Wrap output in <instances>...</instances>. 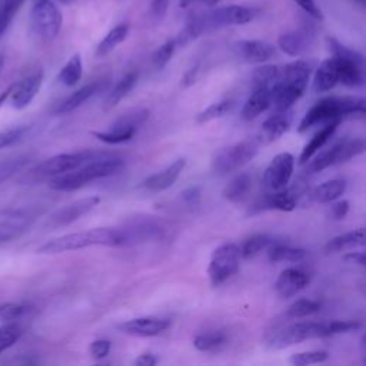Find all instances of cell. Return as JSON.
Here are the masks:
<instances>
[{
    "mask_svg": "<svg viewBox=\"0 0 366 366\" xmlns=\"http://www.w3.org/2000/svg\"><path fill=\"white\" fill-rule=\"evenodd\" d=\"M63 17L53 0L33 1L31 27L43 40H53L61 29Z\"/></svg>",
    "mask_w": 366,
    "mask_h": 366,
    "instance_id": "cell-9",
    "label": "cell"
},
{
    "mask_svg": "<svg viewBox=\"0 0 366 366\" xmlns=\"http://www.w3.org/2000/svg\"><path fill=\"white\" fill-rule=\"evenodd\" d=\"M3 67H4V56H3V54H0V73H1Z\"/></svg>",
    "mask_w": 366,
    "mask_h": 366,
    "instance_id": "cell-57",
    "label": "cell"
},
{
    "mask_svg": "<svg viewBox=\"0 0 366 366\" xmlns=\"http://www.w3.org/2000/svg\"><path fill=\"white\" fill-rule=\"evenodd\" d=\"M170 326V320L154 317V316H143L130 319L127 322H123L117 327L130 336H139V337H152L163 333Z\"/></svg>",
    "mask_w": 366,
    "mask_h": 366,
    "instance_id": "cell-14",
    "label": "cell"
},
{
    "mask_svg": "<svg viewBox=\"0 0 366 366\" xmlns=\"http://www.w3.org/2000/svg\"><path fill=\"white\" fill-rule=\"evenodd\" d=\"M310 64L305 60H295L279 69V79L272 89V103L274 112L289 110L297 102L309 83Z\"/></svg>",
    "mask_w": 366,
    "mask_h": 366,
    "instance_id": "cell-2",
    "label": "cell"
},
{
    "mask_svg": "<svg viewBox=\"0 0 366 366\" xmlns=\"http://www.w3.org/2000/svg\"><path fill=\"white\" fill-rule=\"evenodd\" d=\"M327 359L326 350H310V352H300L290 356L289 362L295 366H307L315 363H322Z\"/></svg>",
    "mask_w": 366,
    "mask_h": 366,
    "instance_id": "cell-40",
    "label": "cell"
},
{
    "mask_svg": "<svg viewBox=\"0 0 366 366\" xmlns=\"http://www.w3.org/2000/svg\"><path fill=\"white\" fill-rule=\"evenodd\" d=\"M339 123H340V119H336V120H332L329 123H325L323 127L315 133V136L306 143V146L302 150V154L299 157V163L300 164L307 163L313 157V154L317 150H320L327 143V140L335 134Z\"/></svg>",
    "mask_w": 366,
    "mask_h": 366,
    "instance_id": "cell-25",
    "label": "cell"
},
{
    "mask_svg": "<svg viewBox=\"0 0 366 366\" xmlns=\"http://www.w3.org/2000/svg\"><path fill=\"white\" fill-rule=\"evenodd\" d=\"M182 199L186 204L189 206H194L199 203L200 200V189L197 186H190L187 187L183 193H182Z\"/></svg>",
    "mask_w": 366,
    "mask_h": 366,
    "instance_id": "cell-50",
    "label": "cell"
},
{
    "mask_svg": "<svg viewBox=\"0 0 366 366\" xmlns=\"http://www.w3.org/2000/svg\"><path fill=\"white\" fill-rule=\"evenodd\" d=\"M270 262H302L306 257V250L286 244H270L267 247Z\"/></svg>",
    "mask_w": 366,
    "mask_h": 366,
    "instance_id": "cell-34",
    "label": "cell"
},
{
    "mask_svg": "<svg viewBox=\"0 0 366 366\" xmlns=\"http://www.w3.org/2000/svg\"><path fill=\"white\" fill-rule=\"evenodd\" d=\"M21 329L17 323L10 322L3 326H0V353L6 349H9L16 340L20 337Z\"/></svg>",
    "mask_w": 366,
    "mask_h": 366,
    "instance_id": "cell-41",
    "label": "cell"
},
{
    "mask_svg": "<svg viewBox=\"0 0 366 366\" xmlns=\"http://www.w3.org/2000/svg\"><path fill=\"white\" fill-rule=\"evenodd\" d=\"M197 74H199V64L190 67V69L183 74V77H182V87H189V86H192V84L196 81Z\"/></svg>",
    "mask_w": 366,
    "mask_h": 366,
    "instance_id": "cell-52",
    "label": "cell"
},
{
    "mask_svg": "<svg viewBox=\"0 0 366 366\" xmlns=\"http://www.w3.org/2000/svg\"><path fill=\"white\" fill-rule=\"evenodd\" d=\"M272 103V90L264 87H253L250 96L242 109V117L244 120L256 119L264 110L270 107Z\"/></svg>",
    "mask_w": 366,
    "mask_h": 366,
    "instance_id": "cell-24",
    "label": "cell"
},
{
    "mask_svg": "<svg viewBox=\"0 0 366 366\" xmlns=\"http://www.w3.org/2000/svg\"><path fill=\"white\" fill-rule=\"evenodd\" d=\"M320 310V303L312 299H297L287 307V317L292 319H300L306 317L309 315H313Z\"/></svg>",
    "mask_w": 366,
    "mask_h": 366,
    "instance_id": "cell-39",
    "label": "cell"
},
{
    "mask_svg": "<svg viewBox=\"0 0 366 366\" xmlns=\"http://www.w3.org/2000/svg\"><path fill=\"white\" fill-rule=\"evenodd\" d=\"M33 1H40V0H33Z\"/></svg>",
    "mask_w": 366,
    "mask_h": 366,
    "instance_id": "cell-60",
    "label": "cell"
},
{
    "mask_svg": "<svg viewBox=\"0 0 366 366\" xmlns=\"http://www.w3.org/2000/svg\"><path fill=\"white\" fill-rule=\"evenodd\" d=\"M184 166H186V160L184 159L174 160L172 164H169L163 170L149 176L143 182V187L146 190H149V192H163V190L169 189L179 179V176L183 172Z\"/></svg>",
    "mask_w": 366,
    "mask_h": 366,
    "instance_id": "cell-21",
    "label": "cell"
},
{
    "mask_svg": "<svg viewBox=\"0 0 366 366\" xmlns=\"http://www.w3.org/2000/svg\"><path fill=\"white\" fill-rule=\"evenodd\" d=\"M134 363L139 366H154L157 363V359L152 353H143L134 360Z\"/></svg>",
    "mask_w": 366,
    "mask_h": 366,
    "instance_id": "cell-54",
    "label": "cell"
},
{
    "mask_svg": "<svg viewBox=\"0 0 366 366\" xmlns=\"http://www.w3.org/2000/svg\"><path fill=\"white\" fill-rule=\"evenodd\" d=\"M343 260L350 264H365V253L363 252H349L343 256Z\"/></svg>",
    "mask_w": 366,
    "mask_h": 366,
    "instance_id": "cell-53",
    "label": "cell"
},
{
    "mask_svg": "<svg viewBox=\"0 0 366 366\" xmlns=\"http://www.w3.org/2000/svg\"><path fill=\"white\" fill-rule=\"evenodd\" d=\"M292 123V116L289 112H274L269 119H266L256 136L260 144H269L277 140L282 134H285Z\"/></svg>",
    "mask_w": 366,
    "mask_h": 366,
    "instance_id": "cell-20",
    "label": "cell"
},
{
    "mask_svg": "<svg viewBox=\"0 0 366 366\" xmlns=\"http://www.w3.org/2000/svg\"><path fill=\"white\" fill-rule=\"evenodd\" d=\"M149 117V110L134 109L130 110L114 120L107 132H93V136L107 144H119L133 139L140 124H143Z\"/></svg>",
    "mask_w": 366,
    "mask_h": 366,
    "instance_id": "cell-7",
    "label": "cell"
},
{
    "mask_svg": "<svg viewBox=\"0 0 366 366\" xmlns=\"http://www.w3.org/2000/svg\"><path fill=\"white\" fill-rule=\"evenodd\" d=\"M333 57V56H332ZM337 67V83H342L347 87H359L365 83L363 76V63L333 57Z\"/></svg>",
    "mask_w": 366,
    "mask_h": 366,
    "instance_id": "cell-22",
    "label": "cell"
},
{
    "mask_svg": "<svg viewBox=\"0 0 366 366\" xmlns=\"http://www.w3.org/2000/svg\"><path fill=\"white\" fill-rule=\"evenodd\" d=\"M356 1H359V3H363V0H356Z\"/></svg>",
    "mask_w": 366,
    "mask_h": 366,
    "instance_id": "cell-59",
    "label": "cell"
},
{
    "mask_svg": "<svg viewBox=\"0 0 366 366\" xmlns=\"http://www.w3.org/2000/svg\"><path fill=\"white\" fill-rule=\"evenodd\" d=\"M312 40V31L302 29L295 31H287L279 36L277 46L282 51H285L289 56H300Z\"/></svg>",
    "mask_w": 366,
    "mask_h": 366,
    "instance_id": "cell-23",
    "label": "cell"
},
{
    "mask_svg": "<svg viewBox=\"0 0 366 366\" xmlns=\"http://www.w3.org/2000/svg\"><path fill=\"white\" fill-rule=\"evenodd\" d=\"M270 244H273V240L270 236L263 234V233H257V234H252L250 237H247L243 244L239 247L240 250V257L243 259H252L256 254H259L262 250L267 249Z\"/></svg>",
    "mask_w": 366,
    "mask_h": 366,
    "instance_id": "cell-36",
    "label": "cell"
},
{
    "mask_svg": "<svg viewBox=\"0 0 366 366\" xmlns=\"http://www.w3.org/2000/svg\"><path fill=\"white\" fill-rule=\"evenodd\" d=\"M194 1H200V3H203L206 6H216L220 0H180V6L186 7V6H189V4L194 3Z\"/></svg>",
    "mask_w": 366,
    "mask_h": 366,
    "instance_id": "cell-55",
    "label": "cell"
},
{
    "mask_svg": "<svg viewBox=\"0 0 366 366\" xmlns=\"http://www.w3.org/2000/svg\"><path fill=\"white\" fill-rule=\"evenodd\" d=\"M122 246L126 244L124 234L122 230L97 227L76 233H67L59 237H54L44 244H41L36 252L40 254H57L63 252H71L84 249L89 246Z\"/></svg>",
    "mask_w": 366,
    "mask_h": 366,
    "instance_id": "cell-1",
    "label": "cell"
},
{
    "mask_svg": "<svg viewBox=\"0 0 366 366\" xmlns=\"http://www.w3.org/2000/svg\"><path fill=\"white\" fill-rule=\"evenodd\" d=\"M306 182L297 180L293 186H286L280 190L270 192L264 197V204L270 209L290 212L296 207L299 199L306 193Z\"/></svg>",
    "mask_w": 366,
    "mask_h": 366,
    "instance_id": "cell-15",
    "label": "cell"
},
{
    "mask_svg": "<svg viewBox=\"0 0 366 366\" xmlns=\"http://www.w3.org/2000/svg\"><path fill=\"white\" fill-rule=\"evenodd\" d=\"M21 163H23L21 160H14V162L0 164V182L7 179L9 176H11L21 166Z\"/></svg>",
    "mask_w": 366,
    "mask_h": 366,
    "instance_id": "cell-51",
    "label": "cell"
},
{
    "mask_svg": "<svg viewBox=\"0 0 366 366\" xmlns=\"http://www.w3.org/2000/svg\"><path fill=\"white\" fill-rule=\"evenodd\" d=\"M41 83H43L41 73H34L20 81L13 83V90L10 94L11 106L19 110L27 107L31 103V100L36 97L37 92L40 90Z\"/></svg>",
    "mask_w": 366,
    "mask_h": 366,
    "instance_id": "cell-17",
    "label": "cell"
},
{
    "mask_svg": "<svg viewBox=\"0 0 366 366\" xmlns=\"http://www.w3.org/2000/svg\"><path fill=\"white\" fill-rule=\"evenodd\" d=\"M100 202V197L97 196H90V197H83L80 200H76L61 209H59L54 214L50 216L49 224L50 226H66L69 223L76 222L79 217L83 214L89 213L92 209H94Z\"/></svg>",
    "mask_w": 366,
    "mask_h": 366,
    "instance_id": "cell-16",
    "label": "cell"
},
{
    "mask_svg": "<svg viewBox=\"0 0 366 366\" xmlns=\"http://www.w3.org/2000/svg\"><path fill=\"white\" fill-rule=\"evenodd\" d=\"M137 73L136 71H129L126 74H123L119 81L114 84V87L112 89V92L109 93L106 103H104V109H112L114 107L124 96L129 94V92L134 87V84L137 83Z\"/></svg>",
    "mask_w": 366,
    "mask_h": 366,
    "instance_id": "cell-33",
    "label": "cell"
},
{
    "mask_svg": "<svg viewBox=\"0 0 366 366\" xmlns=\"http://www.w3.org/2000/svg\"><path fill=\"white\" fill-rule=\"evenodd\" d=\"M337 84V67L333 57H329L320 63L313 77V90L316 93L329 92Z\"/></svg>",
    "mask_w": 366,
    "mask_h": 366,
    "instance_id": "cell-26",
    "label": "cell"
},
{
    "mask_svg": "<svg viewBox=\"0 0 366 366\" xmlns=\"http://www.w3.org/2000/svg\"><path fill=\"white\" fill-rule=\"evenodd\" d=\"M234 49L237 56L246 63H264L276 53L274 46L264 40H242L236 43Z\"/></svg>",
    "mask_w": 366,
    "mask_h": 366,
    "instance_id": "cell-18",
    "label": "cell"
},
{
    "mask_svg": "<svg viewBox=\"0 0 366 366\" xmlns=\"http://www.w3.org/2000/svg\"><path fill=\"white\" fill-rule=\"evenodd\" d=\"M110 352V342L106 339H96L90 343V355L94 359H103Z\"/></svg>",
    "mask_w": 366,
    "mask_h": 366,
    "instance_id": "cell-47",
    "label": "cell"
},
{
    "mask_svg": "<svg viewBox=\"0 0 366 366\" xmlns=\"http://www.w3.org/2000/svg\"><path fill=\"white\" fill-rule=\"evenodd\" d=\"M27 307L20 303H6L0 306V320H16L20 317Z\"/></svg>",
    "mask_w": 366,
    "mask_h": 366,
    "instance_id": "cell-44",
    "label": "cell"
},
{
    "mask_svg": "<svg viewBox=\"0 0 366 366\" xmlns=\"http://www.w3.org/2000/svg\"><path fill=\"white\" fill-rule=\"evenodd\" d=\"M252 187V177L247 173H240L234 176L223 189V197L229 202H240L244 199Z\"/></svg>",
    "mask_w": 366,
    "mask_h": 366,
    "instance_id": "cell-32",
    "label": "cell"
},
{
    "mask_svg": "<svg viewBox=\"0 0 366 366\" xmlns=\"http://www.w3.org/2000/svg\"><path fill=\"white\" fill-rule=\"evenodd\" d=\"M227 343V336L223 330H209L199 333L193 339V345L200 352H219Z\"/></svg>",
    "mask_w": 366,
    "mask_h": 366,
    "instance_id": "cell-31",
    "label": "cell"
},
{
    "mask_svg": "<svg viewBox=\"0 0 366 366\" xmlns=\"http://www.w3.org/2000/svg\"><path fill=\"white\" fill-rule=\"evenodd\" d=\"M60 1H61V3H70L71 0H60Z\"/></svg>",
    "mask_w": 366,
    "mask_h": 366,
    "instance_id": "cell-58",
    "label": "cell"
},
{
    "mask_svg": "<svg viewBox=\"0 0 366 366\" xmlns=\"http://www.w3.org/2000/svg\"><path fill=\"white\" fill-rule=\"evenodd\" d=\"M306 14H309L310 17L316 19V20H322L323 14L322 10L319 9V6L316 4L315 0H293Z\"/></svg>",
    "mask_w": 366,
    "mask_h": 366,
    "instance_id": "cell-48",
    "label": "cell"
},
{
    "mask_svg": "<svg viewBox=\"0 0 366 366\" xmlns=\"http://www.w3.org/2000/svg\"><path fill=\"white\" fill-rule=\"evenodd\" d=\"M310 277L305 270L297 267H287L279 274L274 287L282 297H292L297 292L303 290L307 286Z\"/></svg>",
    "mask_w": 366,
    "mask_h": 366,
    "instance_id": "cell-19",
    "label": "cell"
},
{
    "mask_svg": "<svg viewBox=\"0 0 366 366\" xmlns=\"http://www.w3.org/2000/svg\"><path fill=\"white\" fill-rule=\"evenodd\" d=\"M366 112L365 99L359 96H332L313 104L299 123L297 132L305 133L316 124H325L345 116H363Z\"/></svg>",
    "mask_w": 366,
    "mask_h": 366,
    "instance_id": "cell-3",
    "label": "cell"
},
{
    "mask_svg": "<svg viewBox=\"0 0 366 366\" xmlns=\"http://www.w3.org/2000/svg\"><path fill=\"white\" fill-rule=\"evenodd\" d=\"M123 167H124L123 160L117 157L96 159L74 170L53 176L49 182V187L57 192H73L86 186L90 182L116 174Z\"/></svg>",
    "mask_w": 366,
    "mask_h": 366,
    "instance_id": "cell-4",
    "label": "cell"
},
{
    "mask_svg": "<svg viewBox=\"0 0 366 366\" xmlns=\"http://www.w3.org/2000/svg\"><path fill=\"white\" fill-rule=\"evenodd\" d=\"M9 237H10V234H7V233H4V232H1V230H0V243H1V242H4V240H6V239H9Z\"/></svg>",
    "mask_w": 366,
    "mask_h": 366,
    "instance_id": "cell-56",
    "label": "cell"
},
{
    "mask_svg": "<svg viewBox=\"0 0 366 366\" xmlns=\"http://www.w3.org/2000/svg\"><path fill=\"white\" fill-rule=\"evenodd\" d=\"M129 24L127 23H120L117 26H114L97 44L96 49V54L99 57H103L106 54H109L110 51H113L120 43H123L126 40V37L129 36Z\"/></svg>",
    "mask_w": 366,
    "mask_h": 366,
    "instance_id": "cell-30",
    "label": "cell"
},
{
    "mask_svg": "<svg viewBox=\"0 0 366 366\" xmlns=\"http://www.w3.org/2000/svg\"><path fill=\"white\" fill-rule=\"evenodd\" d=\"M259 10L256 7L243 6V4H229L223 7L213 9L207 13H202L203 21L207 29L222 27V26H240L250 23Z\"/></svg>",
    "mask_w": 366,
    "mask_h": 366,
    "instance_id": "cell-11",
    "label": "cell"
},
{
    "mask_svg": "<svg viewBox=\"0 0 366 366\" xmlns=\"http://www.w3.org/2000/svg\"><path fill=\"white\" fill-rule=\"evenodd\" d=\"M99 90V84L97 83H90L86 84L80 89H77L76 92H73L69 97H66L54 110L56 114H66L70 113L73 110H76L79 106H81L86 100H89L96 92Z\"/></svg>",
    "mask_w": 366,
    "mask_h": 366,
    "instance_id": "cell-29",
    "label": "cell"
},
{
    "mask_svg": "<svg viewBox=\"0 0 366 366\" xmlns=\"http://www.w3.org/2000/svg\"><path fill=\"white\" fill-rule=\"evenodd\" d=\"M365 244V230L363 227L342 233L339 236L332 237L326 246H325V252L326 253H339L347 249H353L356 246H363Z\"/></svg>",
    "mask_w": 366,
    "mask_h": 366,
    "instance_id": "cell-27",
    "label": "cell"
},
{
    "mask_svg": "<svg viewBox=\"0 0 366 366\" xmlns=\"http://www.w3.org/2000/svg\"><path fill=\"white\" fill-rule=\"evenodd\" d=\"M333 202H335V200H333ZM347 212H349V202H347V200H339V202L332 203L330 210H329V214H330L332 219L340 220V219H345V216L347 214Z\"/></svg>",
    "mask_w": 366,
    "mask_h": 366,
    "instance_id": "cell-49",
    "label": "cell"
},
{
    "mask_svg": "<svg viewBox=\"0 0 366 366\" xmlns=\"http://www.w3.org/2000/svg\"><path fill=\"white\" fill-rule=\"evenodd\" d=\"M233 107V102L229 99L220 100L217 103H213L210 106H207L204 110H202L197 116H196V122L197 123H207L210 120L219 119L224 114H227Z\"/></svg>",
    "mask_w": 366,
    "mask_h": 366,
    "instance_id": "cell-38",
    "label": "cell"
},
{
    "mask_svg": "<svg viewBox=\"0 0 366 366\" xmlns=\"http://www.w3.org/2000/svg\"><path fill=\"white\" fill-rule=\"evenodd\" d=\"M259 146L260 143L256 137H253L220 149L212 160L213 172L223 176L242 169L257 154Z\"/></svg>",
    "mask_w": 366,
    "mask_h": 366,
    "instance_id": "cell-5",
    "label": "cell"
},
{
    "mask_svg": "<svg viewBox=\"0 0 366 366\" xmlns=\"http://www.w3.org/2000/svg\"><path fill=\"white\" fill-rule=\"evenodd\" d=\"M83 73V64H81V56L79 53L73 54L67 63L61 67L59 73V80L67 87H71L79 83Z\"/></svg>",
    "mask_w": 366,
    "mask_h": 366,
    "instance_id": "cell-35",
    "label": "cell"
},
{
    "mask_svg": "<svg viewBox=\"0 0 366 366\" xmlns=\"http://www.w3.org/2000/svg\"><path fill=\"white\" fill-rule=\"evenodd\" d=\"M365 152V140L363 139H345L339 143L333 144L326 152L320 153L315 157L307 166V173L322 172L333 164L343 163L360 153Z\"/></svg>",
    "mask_w": 366,
    "mask_h": 366,
    "instance_id": "cell-10",
    "label": "cell"
},
{
    "mask_svg": "<svg viewBox=\"0 0 366 366\" xmlns=\"http://www.w3.org/2000/svg\"><path fill=\"white\" fill-rule=\"evenodd\" d=\"M277 79H279V67L273 64H263L253 71L252 84L253 87H264L272 90Z\"/></svg>",
    "mask_w": 366,
    "mask_h": 366,
    "instance_id": "cell-37",
    "label": "cell"
},
{
    "mask_svg": "<svg viewBox=\"0 0 366 366\" xmlns=\"http://www.w3.org/2000/svg\"><path fill=\"white\" fill-rule=\"evenodd\" d=\"M326 336H329V330L326 325L316 323V322H297L277 332L274 337L270 340V343L273 349H283V347L300 343L303 340L319 339Z\"/></svg>",
    "mask_w": 366,
    "mask_h": 366,
    "instance_id": "cell-12",
    "label": "cell"
},
{
    "mask_svg": "<svg viewBox=\"0 0 366 366\" xmlns=\"http://www.w3.org/2000/svg\"><path fill=\"white\" fill-rule=\"evenodd\" d=\"M293 169H295V157L290 153L283 152L276 154L264 170V174H263L264 186L270 192H276L286 187L292 179Z\"/></svg>",
    "mask_w": 366,
    "mask_h": 366,
    "instance_id": "cell-13",
    "label": "cell"
},
{
    "mask_svg": "<svg viewBox=\"0 0 366 366\" xmlns=\"http://www.w3.org/2000/svg\"><path fill=\"white\" fill-rule=\"evenodd\" d=\"M346 190V182L342 179H333L323 182L310 192V200L316 203H330L339 199Z\"/></svg>",
    "mask_w": 366,
    "mask_h": 366,
    "instance_id": "cell-28",
    "label": "cell"
},
{
    "mask_svg": "<svg viewBox=\"0 0 366 366\" xmlns=\"http://www.w3.org/2000/svg\"><path fill=\"white\" fill-rule=\"evenodd\" d=\"M176 40H167L164 41L160 47L156 49V51L153 53L152 56V60H153V64L157 67V69H162L164 67L169 60L173 57L174 54V50H176Z\"/></svg>",
    "mask_w": 366,
    "mask_h": 366,
    "instance_id": "cell-42",
    "label": "cell"
},
{
    "mask_svg": "<svg viewBox=\"0 0 366 366\" xmlns=\"http://www.w3.org/2000/svg\"><path fill=\"white\" fill-rule=\"evenodd\" d=\"M24 133H26V127H16V129L0 132V149L11 146L17 140H20Z\"/></svg>",
    "mask_w": 366,
    "mask_h": 366,
    "instance_id": "cell-45",
    "label": "cell"
},
{
    "mask_svg": "<svg viewBox=\"0 0 366 366\" xmlns=\"http://www.w3.org/2000/svg\"><path fill=\"white\" fill-rule=\"evenodd\" d=\"M102 153L93 152V150H81V152H73V153H61L51 156L37 164V167L33 170L36 176L39 177H53L70 170H74L92 160L102 159Z\"/></svg>",
    "mask_w": 366,
    "mask_h": 366,
    "instance_id": "cell-8",
    "label": "cell"
},
{
    "mask_svg": "<svg viewBox=\"0 0 366 366\" xmlns=\"http://www.w3.org/2000/svg\"><path fill=\"white\" fill-rule=\"evenodd\" d=\"M240 250L234 243H224L212 253L207 274L212 286H220L239 270Z\"/></svg>",
    "mask_w": 366,
    "mask_h": 366,
    "instance_id": "cell-6",
    "label": "cell"
},
{
    "mask_svg": "<svg viewBox=\"0 0 366 366\" xmlns=\"http://www.w3.org/2000/svg\"><path fill=\"white\" fill-rule=\"evenodd\" d=\"M326 326H327L329 335H339V333L356 332L362 327V323L359 320H333Z\"/></svg>",
    "mask_w": 366,
    "mask_h": 366,
    "instance_id": "cell-43",
    "label": "cell"
},
{
    "mask_svg": "<svg viewBox=\"0 0 366 366\" xmlns=\"http://www.w3.org/2000/svg\"><path fill=\"white\" fill-rule=\"evenodd\" d=\"M169 0H152L150 3V19L156 23L162 21L167 13Z\"/></svg>",
    "mask_w": 366,
    "mask_h": 366,
    "instance_id": "cell-46",
    "label": "cell"
}]
</instances>
